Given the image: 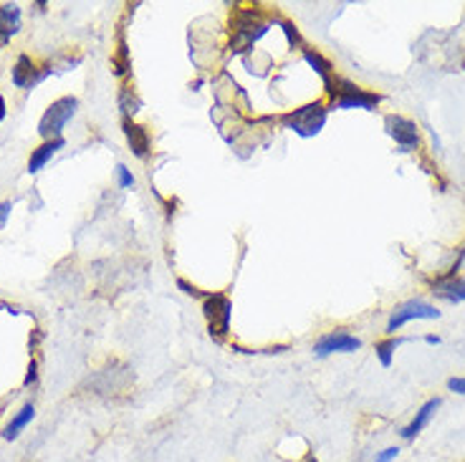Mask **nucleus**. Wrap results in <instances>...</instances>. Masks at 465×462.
<instances>
[{"label": "nucleus", "instance_id": "nucleus-1", "mask_svg": "<svg viewBox=\"0 0 465 462\" xmlns=\"http://www.w3.org/2000/svg\"><path fill=\"white\" fill-rule=\"evenodd\" d=\"M329 96H331V109H364V112H372L374 106L382 102V96L374 92H367L357 84L347 82V79H334L331 89H329Z\"/></svg>", "mask_w": 465, "mask_h": 462}, {"label": "nucleus", "instance_id": "nucleus-2", "mask_svg": "<svg viewBox=\"0 0 465 462\" xmlns=\"http://www.w3.org/2000/svg\"><path fill=\"white\" fill-rule=\"evenodd\" d=\"M79 109V99L76 96H61L54 104L48 106L41 122H38V134L44 142H51V139H61V132L71 122V116L76 114Z\"/></svg>", "mask_w": 465, "mask_h": 462}, {"label": "nucleus", "instance_id": "nucleus-3", "mask_svg": "<svg viewBox=\"0 0 465 462\" xmlns=\"http://www.w3.org/2000/svg\"><path fill=\"white\" fill-rule=\"evenodd\" d=\"M326 114H329V109L324 102H314V104H303L283 116V124L291 132H296L299 137H316L324 129Z\"/></svg>", "mask_w": 465, "mask_h": 462}, {"label": "nucleus", "instance_id": "nucleus-4", "mask_svg": "<svg viewBox=\"0 0 465 462\" xmlns=\"http://www.w3.org/2000/svg\"><path fill=\"white\" fill-rule=\"evenodd\" d=\"M440 319V311L422 299H412L400 303L397 309H392L390 319H387V336H395L402 326H407L410 321H438Z\"/></svg>", "mask_w": 465, "mask_h": 462}, {"label": "nucleus", "instance_id": "nucleus-5", "mask_svg": "<svg viewBox=\"0 0 465 462\" xmlns=\"http://www.w3.org/2000/svg\"><path fill=\"white\" fill-rule=\"evenodd\" d=\"M203 313H205V319H208V329L213 339L228 336L232 319V303L225 293H210V296H205Z\"/></svg>", "mask_w": 465, "mask_h": 462}, {"label": "nucleus", "instance_id": "nucleus-6", "mask_svg": "<svg viewBox=\"0 0 465 462\" xmlns=\"http://www.w3.org/2000/svg\"><path fill=\"white\" fill-rule=\"evenodd\" d=\"M384 129L387 134L395 139V144L400 147V152H412L418 150L420 144V129L412 119L400 114L384 116Z\"/></svg>", "mask_w": 465, "mask_h": 462}, {"label": "nucleus", "instance_id": "nucleus-7", "mask_svg": "<svg viewBox=\"0 0 465 462\" xmlns=\"http://www.w3.org/2000/svg\"><path fill=\"white\" fill-rule=\"evenodd\" d=\"M361 349L360 336L349 334V331H329L319 336L314 344L316 357H331V354H354Z\"/></svg>", "mask_w": 465, "mask_h": 462}, {"label": "nucleus", "instance_id": "nucleus-8", "mask_svg": "<svg viewBox=\"0 0 465 462\" xmlns=\"http://www.w3.org/2000/svg\"><path fill=\"white\" fill-rule=\"evenodd\" d=\"M48 74H51V69H35L34 58L28 56V54H21L11 71V79L18 89H34L35 84L44 82Z\"/></svg>", "mask_w": 465, "mask_h": 462}, {"label": "nucleus", "instance_id": "nucleus-9", "mask_svg": "<svg viewBox=\"0 0 465 462\" xmlns=\"http://www.w3.org/2000/svg\"><path fill=\"white\" fill-rule=\"evenodd\" d=\"M440 405H442L440 397H435V399H428V402H425V405L420 407L418 412H415V417H412V419L407 422L405 428L400 429V437L407 439V442L418 437L420 432H422V429L430 425V419L435 417V412L440 409Z\"/></svg>", "mask_w": 465, "mask_h": 462}, {"label": "nucleus", "instance_id": "nucleus-10", "mask_svg": "<svg viewBox=\"0 0 465 462\" xmlns=\"http://www.w3.org/2000/svg\"><path fill=\"white\" fill-rule=\"evenodd\" d=\"M18 31H21V5L18 3H3L0 5V48L8 46V41Z\"/></svg>", "mask_w": 465, "mask_h": 462}, {"label": "nucleus", "instance_id": "nucleus-11", "mask_svg": "<svg viewBox=\"0 0 465 462\" xmlns=\"http://www.w3.org/2000/svg\"><path fill=\"white\" fill-rule=\"evenodd\" d=\"M432 296H438L440 300L448 303H463L465 300V276L453 278H438L432 283Z\"/></svg>", "mask_w": 465, "mask_h": 462}, {"label": "nucleus", "instance_id": "nucleus-12", "mask_svg": "<svg viewBox=\"0 0 465 462\" xmlns=\"http://www.w3.org/2000/svg\"><path fill=\"white\" fill-rule=\"evenodd\" d=\"M124 134H127V142L132 152H134V157H140L144 160L147 154H150V134H147V129L140 127V124H134L132 119H124Z\"/></svg>", "mask_w": 465, "mask_h": 462}, {"label": "nucleus", "instance_id": "nucleus-13", "mask_svg": "<svg viewBox=\"0 0 465 462\" xmlns=\"http://www.w3.org/2000/svg\"><path fill=\"white\" fill-rule=\"evenodd\" d=\"M64 144H66V142H64V137H61V139H51V142H44L41 147H35V150L31 152V160H28V172L31 174L41 172V170L51 162V157H54L58 150H64Z\"/></svg>", "mask_w": 465, "mask_h": 462}, {"label": "nucleus", "instance_id": "nucleus-14", "mask_svg": "<svg viewBox=\"0 0 465 462\" xmlns=\"http://www.w3.org/2000/svg\"><path fill=\"white\" fill-rule=\"evenodd\" d=\"M34 417H35V407L31 405V402L21 407V412L13 417L11 422L5 425V429H3V439H8V442H13V439L18 437V435H21V432H24V429L28 428V425H31V419H34Z\"/></svg>", "mask_w": 465, "mask_h": 462}, {"label": "nucleus", "instance_id": "nucleus-15", "mask_svg": "<svg viewBox=\"0 0 465 462\" xmlns=\"http://www.w3.org/2000/svg\"><path fill=\"white\" fill-rule=\"evenodd\" d=\"M407 339H397V336H387L382 341H377L374 344V357L380 359V364H382L384 369H390L392 367V361H395V351L402 344H405Z\"/></svg>", "mask_w": 465, "mask_h": 462}, {"label": "nucleus", "instance_id": "nucleus-16", "mask_svg": "<svg viewBox=\"0 0 465 462\" xmlns=\"http://www.w3.org/2000/svg\"><path fill=\"white\" fill-rule=\"evenodd\" d=\"M303 58H306V61H309V66L322 76L326 92H329V89H331V84H334V76H331V64H329L319 51H312V48H306V51H303Z\"/></svg>", "mask_w": 465, "mask_h": 462}, {"label": "nucleus", "instance_id": "nucleus-17", "mask_svg": "<svg viewBox=\"0 0 465 462\" xmlns=\"http://www.w3.org/2000/svg\"><path fill=\"white\" fill-rule=\"evenodd\" d=\"M112 66H114L116 76H124L129 69V56H127V46L124 44H119V51H116V56L112 58Z\"/></svg>", "mask_w": 465, "mask_h": 462}, {"label": "nucleus", "instance_id": "nucleus-18", "mask_svg": "<svg viewBox=\"0 0 465 462\" xmlns=\"http://www.w3.org/2000/svg\"><path fill=\"white\" fill-rule=\"evenodd\" d=\"M281 28H283V34L289 38V46L291 48H299L302 46V34H299V28L291 24V21H281Z\"/></svg>", "mask_w": 465, "mask_h": 462}, {"label": "nucleus", "instance_id": "nucleus-19", "mask_svg": "<svg viewBox=\"0 0 465 462\" xmlns=\"http://www.w3.org/2000/svg\"><path fill=\"white\" fill-rule=\"evenodd\" d=\"M116 182L122 190H129V187H134V174L129 172L124 164H116Z\"/></svg>", "mask_w": 465, "mask_h": 462}, {"label": "nucleus", "instance_id": "nucleus-20", "mask_svg": "<svg viewBox=\"0 0 465 462\" xmlns=\"http://www.w3.org/2000/svg\"><path fill=\"white\" fill-rule=\"evenodd\" d=\"M397 455H400V447H384L382 452H377L372 462H395Z\"/></svg>", "mask_w": 465, "mask_h": 462}, {"label": "nucleus", "instance_id": "nucleus-21", "mask_svg": "<svg viewBox=\"0 0 465 462\" xmlns=\"http://www.w3.org/2000/svg\"><path fill=\"white\" fill-rule=\"evenodd\" d=\"M11 212H13V202L11 200H5V202H0V231L8 225V220H11Z\"/></svg>", "mask_w": 465, "mask_h": 462}, {"label": "nucleus", "instance_id": "nucleus-22", "mask_svg": "<svg viewBox=\"0 0 465 462\" xmlns=\"http://www.w3.org/2000/svg\"><path fill=\"white\" fill-rule=\"evenodd\" d=\"M35 379H38V364H35V359H31V364H28V374H25V379H24V387L35 384Z\"/></svg>", "mask_w": 465, "mask_h": 462}, {"label": "nucleus", "instance_id": "nucleus-23", "mask_svg": "<svg viewBox=\"0 0 465 462\" xmlns=\"http://www.w3.org/2000/svg\"><path fill=\"white\" fill-rule=\"evenodd\" d=\"M448 389L465 397V377H453V379H448Z\"/></svg>", "mask_w": 465, "mask_h": 462}, {"label": "nucleus", "instance_id": "nucleus-24", "mask_svg": "<svg viewBox=\"0 0 465 462\" xmlns=\"http://www.w3.org/2000/svg\"><path fill=\"white\" fill-rule=\"evenodd\" d=\"M177 289H183V293H187V296H200V290L195 289V286H190V283L183 280V278L177 280Z\"/></svg>", "mask_w": 465, "mask_h": 462}, {"label": "nucleus", "instance_id": "nucleus-25", "mask_svg": "<svg viewBox=\"0 0 465 462\" xmlns=\"http://www.w3.org/2000/svg\"><path fill=\"white\" fill-rule=\"evenodd\" d=\"M425 344H430V347H440L442 339L438 334H428L425 336Z\"/></svg>", "mask_w": 465, "mask_h": 462}, {"label": "nucleus", "instance_id": "nucleus-26", "mask_svg": "<svg viewBox=\"0 0 465 462\" xmlns=\"http://www.w3.org/2000/svg\"><path fill=\"white\" fill-rule=\"evenodd\" d=\"M5 114H8V106H5V99L0 96V122L5 119Z\"/></svg>", "mask_w": 465, "mask_h": 462}, {"label": "nucleus", "instance_id": "nucleus-27", "mask_svg": "<svg viewBox=\"0 0 465 462\" xmlns=\"http://www.w3.org/2000/svg\"><path fill=\"white\" fill-rule=\"evenodd\" d=\"M306 462H316V457H312V455H309V457H306Z\"/></svg>", "mask_w": 465, "mask_h": 462}]
</instances>
